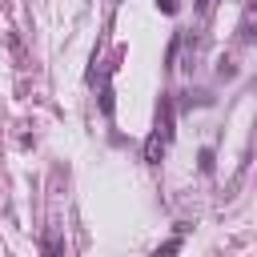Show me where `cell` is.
<instances>
[{
	"instance_id": "2",
	"label": "cell",
	"mask_w": 257,
	"mask_h": 257,
	"mask_svg": "<svg viewBox=\"0 0 257 257\" xmlns=\"http://www.w3.org/2000/svg\"><path fill=\"white\" fill-rule=\"evenodd\" d=\"M181 233H185V225H181V229H177V237H173V241H165V245H161V249H157L153 257H173V253L181 249Z\"/></svg>"
},
{
	"instance_id": "6",
	"label": "cell",
	"mask_w": 257,
	"mask_h": 257,
	"mask_svg": "<svg viewBox=\"0 0 257 257\" xmlns=\"http://www.w3.org/2000/svg\"><path fill=\"white\" fill-rule=\"evenodd\" d=\"M213 8V0H197V12H209Z\"/></svg>"
},
{
	"instance_id": "4",
	"label": "cell",
	"mask_w": 257,
	"mask_h": 257,
	"mask_svg": "<svg viewBox=\"0 0 257 257\" xmlns=\"http://www.w3.org/2000/svg\"><path fill=\"white\" fill-rule=\"evenodd\" d=\"M201 173H213V149H201Z\"/></svg>"
},
{
	"instance_id": "1",
	"label": "cell",
	"mask_w": 257,
	"mask_h": 257,
	"mask_svg": "<svg viewBox=\"0 0 257 257\" xmlns=\"http://www.w3.org/2000/svg\"><path fill=\"white\" fill-rule=\"evenodd\" d=\"M161 149H165V141H161V133H153V137L145 141V161L157 165V161H161Z\"/></svg>"
},
{
	"instance_id": "3",
	"label": "cell",
	"mask_w": 257,
	"mask_h": 257,
	"mask_svg": "<svg viewBox=\"0 0 257 257\" xmlns=\"http://www.w3.org/2000/svg\"><path fill=\"white\" fill-rule=\"evenodd\" d=\"M44 257H64V241L60 237H48L44 241Z\"/></svg>"
},
{
	"instance_id": "5",
	"label": "cell",
	"mask_w": 257,
	"mask_h": 257,
	"mask_svg": "<svg viewBox=\"0 0 257 257\" xmlns=\"http://www.w3.org/2000/svg\"><path fill=\"white\" fill-rule=\"evenodd\" d=\"M161 4V12H177V0H157Z\"/></svg>"
}]
</instances>
